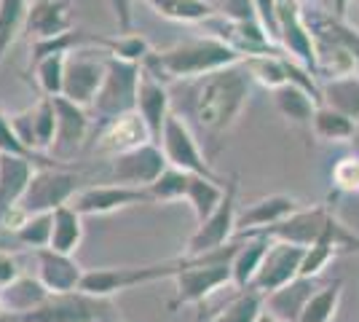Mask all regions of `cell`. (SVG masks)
<instances>
[{"mask_svg":"<svg viewBox=\"0 0 359 322\" xmlns=\"http://www.w3.org/2000/svg\"><path fill=\"white\" fill-rule=\"evenodd\" d=\"M32 129H35V151L48 156L54 137H57V107L54 97H41L38 105H32Z\"/></svg>","mask_w":359,"mask_h":322,"instance_id":"obj_37","label":"cell"},{"mask_svg":"<svg viewBox=\"0 0 359 322\" xmlns=\"http://www.w3.org/2000/svg\"><path fill=\"white\" fill-rule=\"evenodd\" d=\"M185 266V258H172V261L148 263V266H110V269H91L83 276L81 290L91 295L110 298L121 290H132L140 285H150L158 279H175L180 269Z\"/></svg>","mask_w":359,"mask_h":322,"instance_id":"obj_8","label":"cell"},{"mask_svg":"<svg viewBox=\"0 0 359 322\" xmlns=\"http://www.w3.org/2000/svg\"><path fill=\"white\" fill-rule=\"evenodd\" d=\"M100 51L94 46L78 48L73 54H67V65H65V89L62 97L70 100L75 105L89 110L97 100V92L105 81V57L107 51H102V57H97Z\"/></svg>","mask_w":359,"mask_h":322,"instance_id":"obj_11","label":"cell"},{"mask_svg":"<svg viewBox=\"0 0 359 322\" xmlns=\"http://www.w3.org/2000/svg\"><path fill=\"white\" fill-rule=\"evenodd\" d=\"M140 76H142V65L118 60L113 54L105 57V81L97 92L94 105L89 107L94 132L107 121L118 119L123 113L137 110V89H140Z\"/></svg>","mask_w":359,"mask_h":322,"instance_id":"obj_6","label":"cell"},{"mask_svg":"<svg viewBox=\"0 0 359 322\" xmlns=\"http://www.w3.org/2000/svg\"><path fill=\"white\" fill-rule=\"evenodd\" d=\"M223 196H225V177H201V175H194L191 185H188V194H185V201L194 210L196 223H204L220 207Z\"/></svg>","mask_w":359,"mask_h":322,"instance_id":"obj_30","label":"cell"},{"mask_svg":"<svg viewBox=\"0 0 359 322\" xmlns=\"http://www.w3.org/2000/svg\"><path fill=\"white\" fill-rule=\"evenodd\" d=\"M322 105H330L359 123V76L322 81Z\"/></svg>","mask_w":359,"mask_h":322,"instance_id":"obj_33","label":"cell"},{"mask_svg":"<svg viewBox=\"0 0 359 322\" xmlns=\"http://www.w3.org/2000/svg\"><path fill=\"white\" fill-rule=\"evenodd\" d=\"M135 204H150L148 191L118 183L81 188L70 201V207H75L83 217L86 215H110L116 210H123V207H135Z\"/></svg>","mask_w":359,"mask_h":322,"instance_id":"obj_17","label":"cell"},{"mask_svg":"<svg viewBox=\"0 0 359 322\" xmlns=\"http://www.w3.org/2000/svg\"><path fill=\"white\" fill-rule=\"evenodd\" d=\"M330 183L335 194H359V154L341 156L330 169Z\"/></svg>","mask_w":359,"mask_h":322,"instance_id":"obj_41","label":"cell"},{"mask_svg":"<svg viewBox=\"0 0 359 322\" xmlns=\"http://www.w3.org/2000/svg\"><path fill=\"white\" fill-rule=\"evenodd\" d=\"M348 3H351V0H330V11L344 19L346 11H348Z\"/></svg>","mask_w":359,"mask_h":322,"instance_id":"obj_49","label":"cell"},{"mask_svg":"<svg viewBox=\"0 0 359 322\" xmlns=\"http://www.w3.org/2000/svg\"><path fill=\"white\" fill-rule=\"evenodd\" d=\"M271 94H273V105H276L282 119H287L292 126H300V129H311L319 102L306 89H300L295 83H285Z\"/></svg>","mask_w":359,"mask_h":322,"instance_id":"obj_27","label":"cell"},{"mask_svg":"<svg viewBox=\"0 0 359 322\" xmlns=\"http://www.w3.org/2000/svg\"><path fill=\"white\" fill-rule=\"evenodd\" d=\"M252 92V78L244 65H231L223 70H215L210 76L191 81L185 113H180L196 137L204 142H215L220 148V140L239 121L241 110L247 107Z\"/></svg>","mask_w":359,"mask_h":322,"instance_id":"obj_1","label":"cell"},{"mask_svg":"<svg viewBox=\"0 0 359 322\" xmlns=\"http://www.w3.org/2000/svg\"><path fill=\"white\" fill-rule=\"evenodd\" d=\"M30 3H38V0H30Z\"/></svg>","mask_w":359,"mask_h":322,"instance_id":"obj_55","label":"cell"},{"mask_svg":"<svg viewBox=\"0 0 359 322\" xmlns=\"http://www.w3.org/2000/svg\"><path fill=\"white\" fill-rule=\"evenodd\" d=\"M166 156L158 142H148L140 145L129 154H121L113 159L110 164V175L113 183L132 185V188H148L166 172Z\"/></svg>","mask_w":359,"mask_h":322,"instance_id":"obj_14","label":"cell"},{"mask_svg":"<svg viewBox=\"0 0 359 322\" xmlns=\"http://www.w3.org/2000/svg\"><path fill=\"white\" fill-rule=\"evenodd\" d=\"M191 177H194V175H188V172H182V169L166 167L164 175H161L153 185L145 188V191H148L150 204H164V201L185 199L188 185H191Z\"/></svg>","mask_w":359,"mask_h":322,"instance_id":"obj_38","label":"cell"},{"mask_svg":"<svg viewBox=\"0 0 359 322\" xmlns=\"http://www.w3.org/2000/svg\"><path fill=\"white\" fill-rule=\"evenodd\" d=\"M260 236H269L276 242H290L298 247L330 245L338 253H359V234L348 229L327 204L300 207L298 213L285 217L282 223L260 231Z\"/></svg>","mask_w":359,"mask_h":322,"instance_id":"obj_3","label":"cell"},{"mask_svg":"<svg viewBox=\"0 0 359 322\" xmlns=\"http://www.w3.org/2000/svg\"><path fill=\"white\" fill-rule=\"evenodd\" d=\"M48 295H51V293H48V288H46L38 276L22 274L19 279H14L6 290H0V317L19 320V317L35 311Z\"/></svg>","mask_w":359,"mask_h":322,"instance_id":"obj_23","label":"cell"},{"mask_svg":"<svg viewBox=\"0 0 359 322\" xmlns=\"http://www.w3.org/2000/svg\"><path fill=\"white\" fill-rule=\"evenodd\" d=\"M65 65H67V54H51V57H43L41 62L32 65V73H35L38 89L43 97H62Z\"/></svg>","mask_w":359,"mask_h":322,"instance_id":"obj_39","label":"cell"},{"mask_svg":"<svg viewBox=\"0 0 359 322\" xmlns=\"http://www.w3.org/2000/svg\"><path fill=\"white\" fill-rule=\"evenodd\" d=\"M11 242L22 247H30L35 253L48 247V242H51V213L25 217V220L11 231Z\"/></svg>","mask_w":359,"mask_h":322,"instance_id":"obj_40","label":"cell"},{"mask_svg":"<svg viewBox=\"0 0 359 322\" xmlns=\"http://www.w3.org/2000/svg\"><path fill=\"white\" fill-rule=\"evenodd\" d=\"M19 276H22V269H19V261L11 255V250H0V290H6Z\"/></svg>","mask_w":359,"mask_h":322,"instance_id":"obj_46","label":"cell"},{"mask_svg":"<svg viewBox=\"0 0 359 322\" xmlns=\"http://www.w3.org/2000/svg\"><path fill=\"white\" fill-rule=\"evenodd\" d=\"M107 6H110V11L118 22L121 35L132 32V3L129 0H107Z\"/></svg>","mask_w":359,"mask_h":322,"instance_id":"obj_48","label":"cell"},{"mask_svg":"<svg viewBox=\"0 0 359 322\" xmlns=\"http://www.w3.org/2000/svg\"><path fill=\"white\" fill-rule=\"evenodd\" d=\"M161 151L166 156V164L175 169H182L188 175H201V177H217L212 172L207 156L198 145V137L196 132L188 126V121L180 116V113H172L164 123V132H161V140H158Z\"/></svg>","mask_w":359,"mask_h":322,"instance_id":"obj_10","label":"cell"},{"mask_svg":"<svg viewBox=\"0 0 359 322\" xmlns=\"http://www.w3.org/2000/svg\"><path fill=\"white\" fill-rule=\"evenodd\" d=\"M54 107H57V137L48 151V159L67 161L94 135V121H91V113L86 107L75 105L65 97H54Z\"/></svg>","mask_w":359,"mask_h":322,"instance_id":"obj_13","label":"cell"},{"mask_svg":"<svg viewBox=\"0 0 359 322\" xmlns=\"http://www.w3.org/2000/svg\"><path fill=\"white\" fill-rule=\"evenodd\" d=\"M38 167V161L25 156H0V226L16 213Z\"/></svg>","mask_w":359,"mask_h":322,"instance_id":"obj_19","label":"cell"},{"mask_svg":"<svg viewBox=\"0 0 359 322\" xmlns=\"http://www.w3.org/2000/svg\"><path fill=\"white\" fill-rule=\"evenodd\" d=\"M303 255H306V247L271 239L266 261H263V266H260V271H257V276H255V282L250 288H255V290L263 293V295H271V293L282 290L285 285L295 282L300 276Z\"/></svg>","mask_w":359,"mask_h":322,"instance_id":"obj_15","label":"cell"},{"mask_svg":"<svg viewBox=\"0 0 359 322\" xmlns=\"http://www.w3.org/2000/svg\"><path fill=\"white\" fill-rule=\"evenodd\" d=\"M303 11H306V22H309V27L314 32V38L338 43V46L346 48L359 65V32L354 30L351 25H346V19L335 16L332 11H327V8H316V6H311V8L303 6Z\"/></svg>","mask_w":359,"mask_h":322,"instance_id":"obj_24","label":"cell"},{"mask_svg":"<svg viewBox=\"0 0 359 322\" xmlns=\"http://www.w3.org/2000/svg\"><path fill=\"white\" fill-rule=\"evenodd\" d=\"M137 113L142 116V121L148 123L153 142H158L166 119L172 116V100H169V89H166L164 81H158L145 67H142L140 89H137Z\"/></svg>","mask_w":359,"mask_h":322,"instance_id":"obj_21","label":"cell"},{"mask_svg":"<svg viewBox=\"0 0 359 322\" xmlns=\"http://www.w3.org/2000/svg\"><path fill=\"white\" fill-rule=\"evenodd\" d=\"M0 250H11V239H3L0 236Z\"/></svg>","mask_w":359,"mask_h":322,"instance_id":"obj_53","label":"cell"},{"mask_svg":"<svg viewBox=\"0 0 359 322\" xmlns=\"http://www.w3.org/2000/svg\"><path fill=\"white\" fill-rule=\"evenodd\" d=\"M220 14L231 16V19H257V11H255L252 0H225ZM257 22H260V19H257Z\"/></svg>","mask_w":359,"mask_h":322,"instance_id":"obj_47","label":"cell"},{"mask_svg":"<svg viewBox=\"0 0 359 322\" xmlns=\"http://www.w3.org/2000/svg\"><path fill=\"white\" fill-rule=\"evenodd\" d=\"M0 322H19V320H11V317H0Z\"/></svg>","mask_w":359,"mask_h":322,"instance_id":"obj_54","label":"cell"},{"mask_svg":"<svg viewBox=\"0 0 359 322\" xmlns=\"http://www.w3.org/2000/svg\"><path fill=\"white\" fill-rule=\"evenodd\" d=\"M105 51L107 54H113V57H118V60L142 65V62L148 60V54L153 51V48H150V43L142 38V35H135V32L121 35L118 32V38H110V41H107Z\"/></svg>","mask_w":359,"mask_h":322,"instance_id":"obj_42","label":"cell"},{"mask_svg":"<svg viewBox=\"0 0 359 322\" xmlns=\"http://www.w3.org/2000/svg\"><path fill=\"white\" fill-rule=\"evenodd\" d=\"M257 322H282V320H276V317H273L271 311H263V314H260V320H257Z\"/></svg>","mask_w":359,"mask_h":322,"instance_id":"obj_51","label":"cell"},{"mask_svg":"<svg viewBox=\"0 0 359 322\" xmlns=\"http://www.w3.org/2000/svg\"><path fill=\"white\" fill-rule=\"evenodd\" d=\"M239 62V54L231 46H225L220 38L204 35V38L175 43L164 51H150L142 67L158 81L169 83V81H196V78L210 76L215 70H223Z\"/></svg>","mask_w":359,"mask_h":322,"instance_id":"obj_2","label":"cell"},{"mask_svg":"<svg viewBox=\"0 0 359 322\" xmlns=\"http://www.w3.org/2000/svg\"><path fill=\"white\" fill-rule=\"evenodd\" d=\"M252 6H255V11H257L260 25L269 32V38L279 46V14H276V0H252Z\"/></svg>","mask_w":359,"mask_h":322,"instance_id":"obj_45","label":"cell"},{"mask_svg":"<svg viewBox=\"0 0 359 322\" xmlns=\"http://www.w3.org/2000/svg\"><path fill=\"white\" fill-rule=\"evenodd\" d=\"M341 295H344V279H338V276L319 285L303 309L300 322H332L338 314V307H341Z\"/></svg>","mask_w":359,"mask_h":322,"instance_id":"obj_34","label":"cell"},{"mask_svg":"<svg viewBox=\"0 0 359 322\" xmlns=\"http://www.w3.org/2000/svg\"><path fill=\"white\" fill-rule=\"evenodd\" d=\"M210 30L215 38H220L225 46H231L241 57V62L250 57H263V54H276L282 48L269 38L266 27L257 19H231V16H212Z\"/></svg>","mask_w":359,"mask_h":322,"instance_id":"obj_12","label":"cell"},{"mask_svg":"<svg viewBox=\"0 0 359 322\" xmlns=\"http://www.w3.org/2000/svg\"><path fill=\"white\" fill-rule=\"evenodd\" d=\"M78 183H81V177L75 172H70V169L51 167V164L38 167L35 175H32L30 185H27V191H25V196L19 201V207H16V213L0 229L14 231L25 217L54 213L62 204H70L75 194L81 191Z\"/></svg>","mask_w":359,"mask_h":322,"instance_id":"obj_5","label":"cell"},{"mask_svg":"<svg viewBox=\"0 0 359 322\" xmlns=\"http://www.w3.org/2000/svg\"><path fill=\"white\" fill-rule=\"evenodd\" d=\"M300 210V201L287 196V194H271L263 199L252 201L247 207H239L236 215V236H252L260 231L271 229L276 223H282L285 217Z\"/></svg>","mask_w":359,"mask_h":322,"instance_id":"obj_18","label":"cell"},{"mask_svg":"<svg viewBox=\"0 0 359 322\" xmlns=\"http://www.w3.org/2000/svg\"><path fill=\"white\" fill-rule=\"evenodd\" d=\"M338 255V250L330 245H314L306 247V255H303V263H300V276L306 279H319V274L330 266V261Z\"/></svg>","mask_w":359,"mask_h":322,"instance_id":"obj_44","label":"cell"},{"mask_svg":"<svg viewBox=\"0 0 359 322\" xmlns=\"http://www.w3.org/2000/svg\"><path fill=\"white\" fill-rule=\"evenodd\" d=\"M239 239V250L231 261V271H233V288L241 290V288H250L255 282V276L260 271V266L266 261V253L271 247L269 236H236Z\"/></svg>","mask_w":359,"mask_h":322,"instance_id":"obj_26","label":"cell"},{"mask_svg":"<svg viewBox=\"0 0 359 322\" xmlns=\"http://www.w3.org/2000/svg\"><path fill=\"white\" fill-rule=\"evenodd\" d=\"M161 19L169 22H210L220 11L210 0H142Z\"/></svg>","mask_w":359,"mask_h":322,"instance_id":"obj_32","label":"cell"},{"mask_svg":"<svg viewBox=\"0 0 359 322\" xmlns=\"http://www.w3.org/2000/svg\"><path fill=\"white\" fill-rule=\"evenodd\" d=\"M30 11V0H0V65L8 48L14 46L16 35L25 30Z\"/></svg>","mask_w":359,"mask_h":322,"instance_id":"obj_36","label":"cell"},{"mask_svg":"<svg viewBox=\"0 0 359 322\" xmlns=\"http://www.w3.org/2000/svg\"><path fill=\"white\" fill-rule=\"evenodd\" d=\"M19 322H121L113 298L91 293H51L41 307L19 317Z\"/></svg>","mask_w":359,"mask_h":322,"instance_id":"obj_7","label":"cell"},{"mask_svg":"<svg viewBox=\"0 0 359 322\" xmlns=\"http://www.w3.org/2000/svg\"><path fill=\"white\" fill-rule=\"evenodd\" d=\"M266 311V295L255 288L236 290L217 311H210L212 322H257Z\"/></svg>","mask_w":359,"mask_h":322,"instance_id":"obj_29","label":"cell"},{"mask_svg":"<svg viewBox=\"0 0 359 322\" xmlns=\"http://www.w3.org/2000/svg\"><path fill=\"white\" fill-rule=\"evenodd\" d=\"M0 156H25V159H32V161H38L41 167H46V164H51V159L48 156H35L30 154L22 142H19V137H16L14 126H11V119L8 116H3L0 113Z\"/></svg>","mask_w":359,"mask_h":322,"instance_id":"obj_43","label":"cell"},{"mask_svg":"<svg viewBox=\"0 0 359 322\" xmlns=\"http://www.w3.org/2000/svg\"><path fill=\"white\" fill-rule=\"evenodd\" d=\"M83 242V215L70 204H62L51 213V242L48 250L73 255Z\"/></svg>","mask_w":359,"mask_h":322,"instance_id":"obj_28","label":"cell"},{"mask_svg":"<svg viewBox=\"0 0 359 322\" xmlns=\"http://www.w3.org/2000/svg\"><path fill=\"white\" fill-rule=\"evenodd\" d=\"M239 250V239L228 242L220 250H212L196 258H185V266L175 274V295L166 304L169 311H177L182 307H204V301L212 293H217L220 288L233 285V271H231V261Z\"/></svg>","mask_w":359,"mask_h":322,"instance_id":"obj_4","label":"cell"},{"mask_svg":"<svg viewBox=\"0 0 359 322\" xmlns=\"http://www.w3.org/2000/svg\"><path fill=\"white\" fill-rule=\"evenodd\" d=\"M311 6H316V8H327L330 11V0H309Z\"/></svg>","mask_w":359,"mask_h":322,"instance_id":"obj_52","label":"cell"},{"mask_svg":"<svg viewBox=\"0 0 359 322\" xmlns=\"http://www.w3.org/2000/svg\"><path fill=\"white\" fill-rule=\"evenodd\" d=\"M94 151L97 154H105V156H121V154H129L135 151L140 145H148L153 142V135H150L148 123L142 121V116L132 110V113H123L118 119L107 121L105 126H100L94 135Z\"/></svg>","mask_w":359,"mask_h":322,"instance_id":"obj_16","label":"cell"},{"mask_svg":"<svg viewBox=\"0 0 359 322\" xmlns=\"http://www.w3.org/2000/svg\"><path fill=\"white\" fill-rule=\"evenodd\" d=\"M25 30L30 32L32 41H51L65 32H73V14L70 0H38L30 3Z\"/></svg>","mask_w":359,"mask_h":322,"instance_id":"obj_22","label":"cell"},{"mask_svg":"<svg viewBox=\"0 0 359 322\" xmlns=\"http://www.w3.org/2000/svg\"><path fill=\"white\" fill-rule=\"evenodd\" d=\"M247 67V73L252 81H257L260 86L266 89H279L290 83V73H287V54L285 51H276V54H263V57H250V60L241 62Z\"/></svg>","mask_w":359,"mask_h":322,"instance_id":"obj_35","label":"cell"},{"mask_svg":"<svg viewBox=\"0 0 359 322\" xmlns=\"http://www.w3.org/2000/svg\"><path fill=\"white\" fill-rule=\"evenodd\" d=\"M316 288H319V279L298 276L295 282L285 285L282 290L266 295V311H271L282 322H300V314L309 304V298L316 293Z\"/></svg>","mask_w":359,"mask_h":322,"instance_id":"obj_25","label":"cell"},{"mask_svg":"<svg viewBox=\"0 0 359 322\" xmlns=\"http://www.w3.org/2000/svg\"><path fill=\"white\" fill-rule=\"evenodd\" d=\"M311 132L316 140L325 142H354L357 137V121H351L341 110L330 105H319L311 121Z\"/></svg>","mask_w":359,"mask_h":322,"instance_id":"obj_31","label":"cell"},{"mask_svg":"<svg viewBox=\"0 0 359 322\" xmlns=\"http://www.w3.org/2000/svg\"><path fill=\"white\" fill-rule=\"evenodd\" d=\"M357 6H359V0H357Z\"/></svg>","mask_w":359,"mask_h":322,"instance_id":"obj_56","label":"cell"},{"mask_svg":"<svg viewBox=\"0 0 359 322\" xmlns=\"http://www.w3.org/2000/svg\"><path fill=\"white\" fill-rule=\"evenodd\" d=\"M35 258H38V279L48 288V293L81 290L86 269L75 261L73 255H65V253L43 247V250L35 253Z\"/></svg>","mask_w":359,"mask_h":322,"instance_id":"obj_20","label":"cell"},{"mask_svg":"<svg viewBox=\"0 0 359 322\" xmlns=\"http://www.w3.org/2000/svg\"><path fill=\"white\" fill-rule=\"evenodd\" d=\"M236 215H239V175H231L225 180V196L220 201V207L204 223L196 226L194 236L188 239V247L182 255L196 258V255L220 250L228 242H233L236 239Z\"/></svg>","mask_w":359,"mask_h":322,"instance_id":"obj_9","label":"cell"},{"mask_svg":"<svg viewBox=\"0 0 359 322\" xmlns=\"http://www.w3.org/2000/svg\"><path fill=\"white\" fill-rule=\"evenodd\" d=\"M196 322H212V314L207 307H198V311H196Z\"/></svg>","mask_w":359,"mask_h":322,"instance_id":"obj_50","label":"cell"}]
</instances>
